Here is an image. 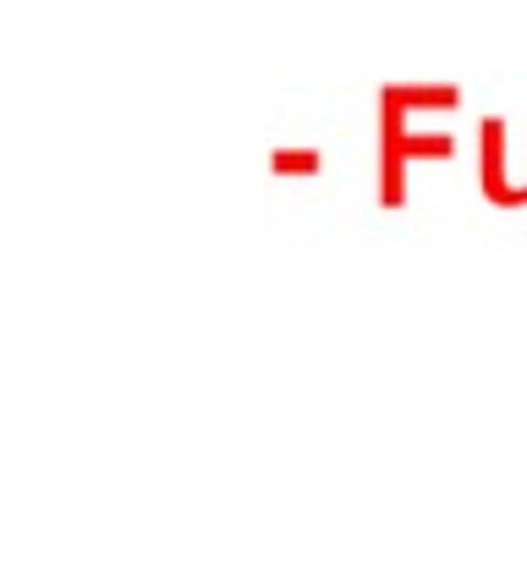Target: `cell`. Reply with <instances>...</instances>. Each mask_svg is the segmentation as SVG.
Listing matches in <instances>:
<instances>
[{
	"instance_id": "cell-1",
	"label": "cell",
	"mask_w": 527,
	"mask_h": 566,
	"mask_svg": "<svg viewBox=\"0 0 527 566\" xmlns=\"http://www.w3.org/2000/svg\"><path fill=\"white\" fill-rule=\"evenodd\" d=\"M456 83H379V209L407 203V166L412 160H451V133H407L412 111H456Z\"/></svg>"
},
{
	"instance_id": "cell-2",
	"label": "cell",
	"mask_w": 527,
	"mask_h": 566,
	"mask_svg": "<svg viewBox=\"0 0 527 566\" xmlns=\"http://www.w3.org/2000/svg\"><path fill=\"white\" fill-rule=\"evenodd\" d=\"M478 192L495 209H527V182H512L506 171V116L478 122Z\"/></svg>"
},
{
	"instance_id": "cell-3",
	"label": "cell",
	"mask_w": 527,
	"mask_h": 566,
	"mask_svg": "<svg viewBox=\"0 0 527 566\" xmlns=\"http://www.w3.org/2000/svg\"><path fill=\"white\" fill-rule=\"evenodd\" d=\"M319 149H275L270 155V171L275 177H319Z\"/></svg>"
}]
</instances>
